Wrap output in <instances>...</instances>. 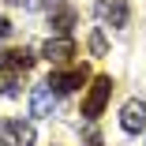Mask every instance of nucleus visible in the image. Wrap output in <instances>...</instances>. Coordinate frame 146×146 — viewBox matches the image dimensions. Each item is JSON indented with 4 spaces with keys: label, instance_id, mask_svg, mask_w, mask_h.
Instances as JSON below:
<instances>
[{
    "label": "nucleus",
    "instance_id": "obj_10",
    "mask_svg": "<svg viewBox=\"0 0 146 146\" xmlns=\"http://www.w3.org/2000/svg\"><path fill=\"white\" fill-rule=\"evenodd\" d=\"M105 49H109V45H105V38H101V30H94V34H90V52H94V56H105Z\"/></svg>",
    "mask_w": 146,
    "mask_h": 146
},
{
    "label": "nucleus",
    "instance_id": "obj_14",
    "mask_svg": "<svg viewBox=\"0 0 146 146\" xmlns=\"http://www.w3.org/2000/svg\"><path fill=\"white\" fill-rule=\"evenodd\" d=\"M8 34H11V23H8V19H4V15H0V41H4V38H8Z\"/></svg>",
    "mask_w": 146,
    "mask_h": 146
},
{
    "label": "nucleus",
    "instance_id": "obj_6",
    "mask_svg": "<svg viewBox=\"0 0 146 146\" xmlns=\"http://www.w3.org/2000/svg\"><path fill=\"white\" fill-rule=\"evenodd\" d=\"M41 56L49 64H68L71 56H75V41L68 38V34H56V38H49L45 45H41Z\"/></svg>",
    "mask_w": 146,
    "mask_h": 146
},
{
    "label": "nucleus",
    "instance_id": "obj_11",
    "mask_svg": "<svg viewBox=\"0 0 146 146\" xmlns=\"http://www.w3.org/2000/svg\"><path fill=\"white\" fill-rule=\"evenodd\" d=\"M0 94L15 98V94H19V90H15V79H4V75H0Z\"/></svg>",
    "mask_w": 146,
    "mask_h": 146
},
{
    "label": "nucleus",
    "instance_id": "obj_13",
    "mask_svg": "<svg viewBox=\"0 0 146 146\" xmlns=\"http://www.w3.org/2000/svg\"><path fill=\"white\" fill-rule=\"evenodd\" d=\"M82 146H101V131L90 127V131H86V139H82Z\"/></svg>",
    "mask_w": 146,
    "mask_h": 146
},
{
    "label": "nucleus",
    "instance_id": "obj_12",
    "mask_svg": "<svg viewBox=\"0 0 146 146\" xmlns=\"http://www.w3.org/2000/svg\"><path fill=\"white\" fill-rule=\"evenodd\" d=\"M11 4L26 8V11H38V8H45V0H11Z\"/></svg>",
    "mask_w": 146,
    "mask_h": 146
},
{
    "label": "nucleus",
    "instance_id": "obj_4",
    "mask_svg": "<svg viewBox=\"0 0 146 146\" xmlns=\"http://www.w3.org/2000/svg\"><path fill=\"white\" fill-rule=\"evenodd\" d=\"M94 15L105 23V26H116V30H120V26H127V0H98L94 4Z\"/></svg>",
    "mask_w": 146,
    "mask_h": 146
},
{
    "label": "nucleus",
    "instance_id": "obj_3",
    "mask_svg": "<svg viewBox=\"0 0 146 146\" xmlns=\"http://www.w3.org/2000/svg\"><path fill=\"white\" fill-rule=\"evenodd\" d=\"M0 146H34V124L0 120Z\"/></svg>",
    "mask_w": 146,
    "mask_h": 146
},
{
    "label": "nucleus",
    "instance_id": "obj_9",
    "mask_svg": "<svg viewBox=\"0 0 146 146\" xmlns=\"http://www.w3.org/2000/svg\"><path fill=\"white\" fill-rule=\"evenodd\" d=\"M49 19H52V30H56V34H68L71 26H75V8H71V4H60V8H52Z\"/></svg>",
    "mask_w": 146,
    "mask_h": 146
},
{
    "label": "nucleus",
    "instance_id": "obj_5",
    "mask_svg": "<svg viewBox=\"0 0 146 146\" xmlns=\"http://www.w3.org/2000/svg\"><path fill=\"white\" fill-rule=\"evenodd\" d=\"M142 124H146V101L142 98H127L124 109H120V127L127 135H135V131H142Z\"/></svg>",
    "mask_w": 146,
    "mask_h": 146
},
{
    "label": "nucleus",
    "instance_id": "obj_7",
    "mask_svg": "<svg viewBox=\"0 0 146 146\" xmlns=\"http://www.w3.org/2000/svg\"><path fill=\"white\" fill-rule=\"evenodd\" d=\"M30 68H34V52L30 49H4L0 52V71L19 75V71H30Z\"/></svg>",
    "mask_w": 146,
    "mask_h": 146
},
{
    "label": "nucleus",
    "instance_id": "obj_8",
    "mask_svg": "<svg viewBox=\"0 0 146 146\" xmlns=\"http://www.w3.org/2000/svg\"><path fill=\"white\" fill-rule=\"evenodd\" d=\"M52 109H56V94L49 90V82L34 86L30 90V116H52Z\"/></svg>",
    "mask_w": 146,
    "mask_h": 146
},
{
    "label": "nucleus",
    "instance_id": "obj_2",
    "mask_svg": "<svg viewBox=\"0 0 146 146\" xmlns=\"http://www.w3.org/2000/svg\"><path fill=\"white\" fill-rule=\"evenodd\" d=\"M86 79H90L86 64H82V68H71V71H52V75H49V90H52L56 98H64V94H75Z\"/></svg>",
    "mask_w": 146,
    "mask_h": 146
},
{
    "label": "nucleus",
    "instance_id": "obj_1",
    "mask_svg": "<svg viewBox=\"0 0 146 146\" xmlns=\"http://www.w3.org/2000/svg\"><path fill=\"white\" fill-rule=\"evenodd\" d=\"M109 94H112V79H109V75H98V79L90 82V94H86V101H82V116H86V120H98V116L105 112Z\"/></svg>",
    "mask_w": 146,
    "mask_h": 146
}]
</instances>
